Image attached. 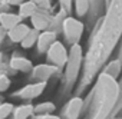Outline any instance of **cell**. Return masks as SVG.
I'll return each mask as SVG.
<instances>
[{"instance_id":"obj_1","label":"cell","mask_w":122,"mask_h":119,"mask_svg":"<svg viewBox=\"0 0 122 119\" xmlns=\"http://www.w3.org/2000/svg\"><path fill=\"white\" fill-rule=\"evenodd\" d=\"M93 32L89 42V50L85 56L81 88L92 82L122 36V0H111L106 6V15Z\"/></svg>"},{"instance_id":"obj_2","label":"cell","mask_w":122,"mask_h":119,"mask_svg":"<svg viewBox=\"0 0 122 119\" xmlns=\"http://www.w3.org/2000/svg\"><path fill=\"white\" fill-rule=\"evenodd\" d=\"M121 83L109 75L101 72L96 76L95 86L89 95L86 119H108L121 100Z\"/></svg>"},{"instance_id":"obj_3","label":"cell","mask_w":122,"mask_h":119,"mask_svg":"<svg viewBox=\"0 0 122 119\" xmlns=\"http://www.w3.org/2000/svg\"><path fill=\"white\" fill-rule=\"evenodd\" d=\"M83 50L81 45H75L69 47V57H68V63L65 66V78H63V90L68 93L75 83L79 79L82 66H83Z\"/></svg>"},{"instance_id":"obj_4","label":"cell","mask_w":122,"mask_h":119,"mask_svg":"<svg viewBox=\"0 0 122 119\" xmlns=\"http://www.w3.org/2000/svg\"><path fill=\"white\" fill-rule=\"evenodd\" d=\"M83 30H85V25L82 20H79L78 17H73V16H68L62 26V35H63L65 43H68L69 46L79 45Z\"/></svg>"},{"instance_id":"obj_5","label":"cell","mask_w":122,"mask_h":119,"mask_svg":"<svg viewBox=\"0 0 122 119\" xmlns=\"http://www.w3.org/2000/svg\"><path fill=\"white\" fill-rule=\"evenodd\" d=\"M68 57H69V50L66 49V46L62 42H59V40H56L50 46V49L46 52V60L50 65H53V66H56L59 69H63L66 66Z\"/></svg>"},{"instance_id":"obj_6","label":"cell","mask_w":122,"mask_h":119,"mask_svg":"<svg viewBox=\"0 0 122 119\" xmlns=\"http://www.w3.org/2000/svg\"><path fill=\"white\" fill-rule=\"evenodd\" d=\"M45 88H46V82H30L26 86H23L22 89L13 92L12 93V98H16L19 100L29 102V100H33V99L39 98L45 92Z\"/></svg>"},{"instance_id":"obj_7","label":"cell","mask_w":122,"mask_h":119,"mask_svg":"<svg viewBox=\"0 0 122 119\" xmlns=\"http://www.w3.org/2000/svg\"><path fill=\"white\" fill-rule=\"evenodd\" d=\"M83 108H85V100L81 96H73L62 108V112H60L59 116H60V119H78L81 116Z\"/></svg>"},{"instance_id":"obj_8","label":"cell","mask_w":122,"mask_h":119,"mask_svg":"<svg viewBox=\"0 0 122 119\" xmlns=\"http://www.w3.org/2000/svg\"><path fill=\"white\" fill-rule=\"evenodd\" d=\"M59 72H60V69L56 68V66H53V65H47V63H45V65H37V66H35L33 70L30 72L29 79H30L32 82H46V83H47V80H49L52 76H55L56 73H59Z\"/></svg>"},{"instance_id":"obj_9","label":"cell","mask_w":122,"mask_h":119,"mask_svg":"<svg viewBox=\"0 0 122 119\" xmlns=\"http://www.w3.org/2000/svg\"><path fill=\"white\" fill-rule=\"evenodd\" d=\"M9 65L16 70V72H23V73H30L33 70V65L27 57H25L20 53H15L10 59H9Z\"/></svg>"},{"instance_id":"obj_10","label":"cell","mask_w":122,"mask_h":119,"mask_svg":"<svg viewBox=\"0 0 122 119\" xmlns=\"http://www.w3.org/2000/svg\"><path fill=\"white\" fill-rule=\"evenodd\" d=\"M50 20H52L50 12H47V10H37V13L30 19L32 26H33L32 29L37 30V32H45V30L49 29Z\"/></svg>"},{"instance_id":"obj_11","label":"cell","mask_w":122,"mask_h":119,"mask_svg":"<svg viewBox=\"0 0 122 119\" xmlns=\"http://www.w3.org/2000/svg\"><path fill=\"white\" fill-rule=\"evenodd\" d=\"M57 40V35L50 32V30H45V32H40L39 35V39H37V43H36V50L39 55L42 53H46L50 46Z\"/></svg>"},{"instance_id":"obj_12","label":"cell","mask_w":122,"mask_h":119,"mask_svg":"<svg viewBox=\"0 0 122 119\" xmlns=\"http://www.w3.org/2000/svg\"><path fill=\"white\" fill-rule=\"evenodd\" d=\"M29 32H30V27H29L26 23H20V25H17L16 27H13L12 30H9L7 39H9L12 43H22L23 39L27 36Z\"/></svg>"},{"instance_id":"obj_13","label":"cell","mask_w":122,"mask_h":119,"mask_svg":"<svg viewBox=\"0 0 122 119\" xmlns=\"http://www.w3.org/2000/svg\"><path fill=\"white\" fill-rule=\"evenodd\" d=\"M22 23V17L17 15V13H13V12H9V13H3L0 15V26L3 29H6L7 32L12 30L13 27H16L17 25Z\"/></svg>"},{"instance_id":"obj_14","label":"cell","mask_w":122,"mask_h":119,"mask_svg":"<svg viewBox=\"0 0 122 119\" xmlns=\"http://www.w3.org/2000/svg\"><path fill=\"white\" fill-rule=\"evenodd\" d=\"M35 115V106L32 103H23L15 106L12 112V119H29Z\"/></svg>"},{"instance_id":"obj_15","label":"cell","mask_w":122,"mask_h":119,"mask_svg":"<svg viewBox=\"0 0 122 119\" xmlns=\"http://www.w3.org/2000/svg\"><path fill=\"white\" fill-rule=\"evenodd\" d=\"M68 16H69V15H68L65 10L59 9V12L52 16V20H50V25H49V29H47V30H50V32H53V33H56V35H57V33H62V26H63V22H65V19H66Z\"/></svg>"},{"instance_id":"obj_16","label":"cell","mask_w":122,"mask_h":119,"mask_svg":"<svg viewBox=\"0 0 122 119\" xmlns=\"http://www.w3.org/2000/svg\"><path fill=\"white\" fill-rule=\"evenodd\" d=\"M37 6L35 5V3H32L30 0H27V2H25L23 5H20L19 6V10H17V15L22 17V20L23 19H32L36 13H37Z\"/></svg>"},{"instance_id":"obj_17","label":"cell","mask_w":122,"mask_h":119,"mask_svg":"<svg viewBox=\"0 0 122 119\" xmlns=\"http://www.w3.org/2000/svg\"><path fill=\"white\" fill-rule=\"evenodd\" d=\"M102 72L106 73V75H109V76L113 78V79L119 78V75H121V72H122V60H121V59H113V60H111V62L103 68Z\"/></svg>"},{"instance_id":"obj_18","label":"cell","mask_w":122,"mask_h":119,"mask_svg":"<svg viewBox=\"0 0 122 119\" xmlns=\"http://www.w3.org/2000/svg\"><path fill=\"white\" fill-rule=\"evenodd\" d=\"M91 0H73V12L78 17H85L91 10Z\"/></svg>"},{"instance_id":"obj_19","label":"cell","mask_w":122,"mask_h":119,"mask_svg":"<svg viewBox=\"0 0 122 119\" xmlns=\"http://www.w3.org/2000/svg\"><path fill=\"white\" fill-rule=\"evenodd\" d=\"M56 110V106L53 102H42V103H37L35 105V115H52V112Z\"/></svg>"},{"instance_id":"obj_20","label":"cell","mask_w":122,"mask_h":119,"mask_svg":"<svg viewBox=\"0 0 122 119\" xmlns=\"http://www.w3.org/2000/svg\"><path fill=\"white\" fill-rule=\"evenodd\" d=\"M39 35H40V32H37V30H35V29H30V32H29L27 36L23 39V42L20 43V46H22L23 49H30V47L36 46L37 39H39Z\"/></svg>"},{"instance_id":"obj_21","label":"cell","mask_w":122,"mask_h":119,"mask_svg":"<svg viewBox=\"0 0 122 119\" xmlns=\"http://www.w3.org/2000/svg\"><path fill=\"white\" fill-rule=\"evenodd\" d=\"M13 109H15V106L10 102L0 103V119H6L7 116H10L12 112H13Z\"/></svg>"},{"instance_id":"obj_22","label":"cell","mask_w":122,"mask_h":119,"mask_svg":"<svg viewBox=\"0 0 122 119\" xmlns=\"http://www.w3.org/2000/svg\"><path fill=\"white\" fill-rule=\"evenodd\" d=\"M17 72L9 65V63H0V76H7V78H12L15 76Z\"/></svg>"},{"instance_id":"obj_23","label":"cell","mask_w":122,"mask_h":119,"mask_svg":"<svg viewBox=\"0 0 122 119\" xmlns=\"http://www.w3.org/2000/svg\"><path fill=\"white\" fill-rule=\"evenodd\" d=\"M30 2L35 3L39 10H47V12L52 10V2L50 0H30Z\"/></svg>"},{"instance_id":"obj_24","label":"cell","mask_w":122,"mask_h":119,"mask_svg":"<svg viewBox=\"0 0 122 119\" xmlns=\"http://www.w3.org/2000/svg\"><path fill=\"white\" fill-rule=\"evenodd\" d=\"M57 2H59V5H60V9L65 10V12L71 16V13H72V10H73V0H57Z\"/></svg>"},{"instance_id":"obj_25","label":"cell","mask_w":122,"mask_h":119,"mask_svg":"<svg viewBox=\"0 0 122 119\" xmlns=\"http://www.w3.org/2000/svg\"><path fill=\"white\" fill-rule=\"evenodd\" d=\"M10 78H7V76H0V93H3V92H6L9 88H10Z\"/></svg>"},{"instance_id":"obj_26","label":"cell","mask_w":122,"mask_h":119,"mask_svg":"<svg viewBox=\"0 0 122 119\" xmlns=\"http://www.w3.org/2000/svg\"><path fill=\"white\" fill-rule=\"evenodd\" d=\"M12 12V6L7 3V0H0V15Z\"/></svg>"},{"instance_id":"obj_27","label":"cell","mask_w":122,"mask_h":119,"mask_svg":"<svg viewBox=\"0 0 122 119\" xmlns=\"http://www.w3.org/2000/svg\"><path fill=\"white\" fill-rule=\"evenodd\" d=\"M32 119H60V116L57 115H33Z\"/></svg>"},{"instance_id":"obj_28","label":"cell","mask_w":122,"mask_h":119,"mask_svg":"<svg viewBox=\"0 0 122 119\" xmlns=\"http://www.w3.org/2000/svg\"><path fill=\"white\" fill-rule=\"evenodd\" d=\"M7 30L6 29H3L2 26H0V47L3 46V43H5V40H6V37H7Z\"/></svg>"},{"instance_id":"obj_29","label":"cell","mask_w":122,"mask_h":119,"mask_svg":"<svg viewBox=\"0 0 122 119\" xmlns=\"http://www.w3.org/2000/svg\"><path fill=\"white\" fill-rule=\"evenodd\" d=\"M25 2H27V0H7V3H9L12 7H13V6H17V7H19V6L23 5Z\"/></svg>"},{"instance_id":"obj_30","label":"cell","mask_w":122,"mask_h":119,"mask_svg":"<svg viewBox=\"0 0 122 119\" xmlns=\"http://www.w3.org/2000/svg\"><path fill=\"white\" fill-rule=\"evenodd\" d=\"M101 2H102V0H91V6H92L91 9H92V10L95 9V10L98 12V10H99V5H101Z\"/></svg>"},{"instance_id":"obj_31","label":"cell","mask_w":122,"mask_h":119,"mask_svg":"<svg viewBox=\"0 0 122 119\" xmlns=\"http://www.w3.org/2000/svg\"><path fill=\"white\" fill-rule=\"evenodd\" d=\"M103 3H105V7H106V6L111 3V0H103Z\"/></svg>"},{"instance_id":"obj_32","label":"cell","mask_w":122,"mask_h":119,"mask_svg":"<svg viewBox=\"0 0 122 119\" xmlns=\"http://www.w3.org/2000/svg\"><path fill=\"white\" fill-rule=\"evenodd\" d=\"M0 63H3V53L0 52Z\"/></svg>"},{"instance_id":"obj_33","label":"cell","mask_w":122,"mask_h":119,"mask_svg":"<svg viewBox=\"0 0 122 119\" xmlns=\"http://www.w3.org/2000/svg\"><path fill=\"white\" fill-rule=\"evenodd\" d=\"M2 100H5V98H3V96H2V95H0V103H3V102H2Z\"/></svg>"},{"instance_id":"obj_34","label":"cell","mask_w":122,"mask_h":119,"mask_svg":"<svg viewBox=\"0 0 122 119\" xmlns=\"http://www.w3.org/2000/svg\"><path fill=\"white\" fill-rule=\"evenodd\" d=\"M121 89H122V80H121ZM121 100H122V95H121Z\"/></svg>"},{"instance_id":"obj_35","label":"cell","mask_w":122,"mask_h":119,"mask_svg":"<svg viewBox=\"0 0 122 119\" xmlns=\"http://www.w3.org/2000/svg\"><path fill=\"white\" fill-rule=\"evenodd\" d=\"M113 119H122V118H113Z\"/></svg>"}]
</instances>
